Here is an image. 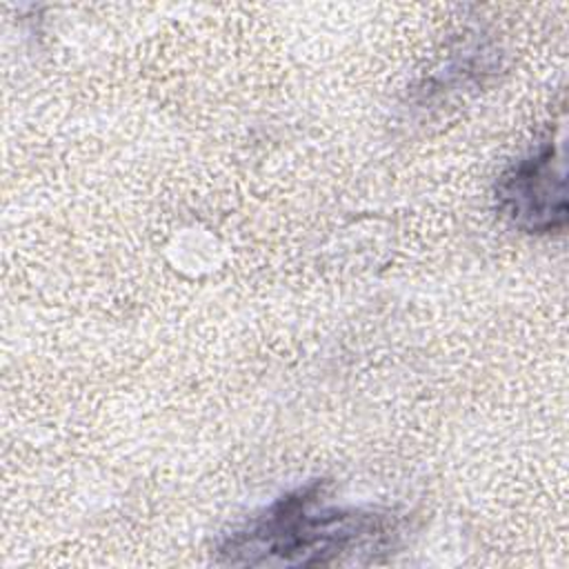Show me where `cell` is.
I'll list each match as a JSON object with an SVG mask.
<instances>
[{
	"mask_svg": "<svg viewBox=\"0 0 569 569\" xmlns=\"http://www.w3.org/2000/svg\"><path fill=\"white\" fill-rule=\"evenodd\" d=\"M402 538L391 509L327 502V482L309 480L233 527L216 545V562L229 567H336L369 565Z\"/></svg>",
	"mask_w": 569,
	"mask_h": 569,
	"instance_id": "cell-1",
	"label": "cell"
},
{
	"mask_svg": "<svg viewBox=\"0 0 569 569\" xmlns=\"http://www.w3.org/2000/svg\"><path fill=\"white\" fill-rule=\"evenodd\" d=\"M498 213L529 236L558 233L567 224V171L562 147L549 136L513 160L493 187Z\"/></svg>",
	"mask_w": 569,
	"mask_h": 569,
	"instance_id": "cell-2",
	"label": "cell"
}]
</instances>
